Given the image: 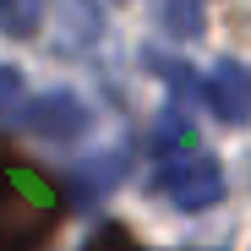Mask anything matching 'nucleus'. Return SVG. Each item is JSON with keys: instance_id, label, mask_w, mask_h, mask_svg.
Here are the masks:
<instances>
[{"instance_id": "f257e3e1", "label": "nucleus", "mask_w": 251, "mask_h": 251, "mask_svg": "<svg viewBox=\"0 0 251 251\" xmlns=\"http://www.w3.org/2000/svg\"><path fill=\"white\" fill-rule=\"evenodd\" d=\"M60 229V191L27 158L0 148V251H38Z\"/></svg>"}, {"instance_id": "f03ea898", "label": "nucleus", "mask_w": 251, "mask_h": 251, "mask_svg": "<svg viewBox=\"0 0 251 251\" xmlns=\"http://www.w3.org/2000/svg\"><path fill=\"white\" fill-rule=\"evenodd\" d=\"M158 186H164V197H170L180 213H202V207H213L224 197V170H219L213 153L186 148V153L158 164Z\"/></svg>"}, {"instance_id": "7ed1b4c3", "label": "nucleus", "mask_w": 251, "mask_h": 251, "mask_svg": "<svg viewBox=\"0 0 251 251\" xmlns=\"http://www.w3.org/2000/svg\"><path fill=\"white\" fill-rule=\"evenodd\" d=\"M88 104H82L76 93H66V88H55V93H38V99H27L22 104V126L33 137H44V142H71V137H82L88 131Z\"/></svg>"}, {"instance_id": "20e7f679", "label": "nucleus", "mask_w": 251, "mask_h": 251, "mask_svg": "<svg viewBox=\"0 0 251 251\" xmlns=\"http://www.w3.org/2000/svg\"><path fill=\"white\" fill-rule=\"evenodd\" d=\"M207 104L224 126H246L251 120V71L240 60H224L213 76H207Z\"/></svg>"}, {"instance_id": "39448f33", "label": "nucleus", "mask_w": 251, "mask_h": 251, "mask_svg": "<svg viewBox=\"0 0 251 251\" xmlns=\"http://www.w3.org/2000/svg\"><path fill=\"white\" fill-rule=\"evenodd\" d=\"M120 175H126V153H120V148L93 153V158L76 164V175H71V197H76V202H99V197H109V191L120 186Z\"/></svg>"}, {"instance_id": "423d86ee", "label": "nucleus", "mask_w": 251, "mask_h": 251, "mask_svg": "<svg viewBox=\"0 0 251 251\" xmlns=\"http://www.w3.org/2000/svg\"><path fill=\"white\" fill-rule=\"evenodd\" d=\"M153 148H158V158L186 153V148H191V115H186V109H164V115H158V131H153Z\"/></svg>"}, {"instance_id": "0eeeda50", "label": "nucleus", "mask_w": 251, "mask_h": 251, "mask_svg": "<svg viewBox=\"0 0 251 251\" xmlns=\"http://www.w3.org/2000/svg\"><path fill=\"white\" fill-rule=\"evenodd\" d=\"M0 27L11 38H33L44 27V0H0Z\"/></svg>"}, {"instance_id": "6e6552de", "label": "nucleus", "mask_w": 251, "mask_h": 251, "mask_svg": "<svg viewBox=\"0 0 251 251\" xmlns=\"http://www.w3.org/2000/svg\"><path fill=\"white\" fill-rule=\"evenodd\" d=\"M158 17L175 38H197L202 33V0H158Z\"/></svg>"}, {"instance_id": "1a4fd4ad", "label": "nucleus", "mask_w": 251, "mask_h": 251, "mask_svg": "<svg viewBox=\"0 0 251 251\" xmlns=\"http://www.w3.org/2000/svg\"><path fill=\"white\" fill-rule=\"evenodd\" d=\"M11 115H22V71L0 66V120H11Z\"/></svg>"}, {"instance_id": "9d476101", "label": "nucleus", "mask_w": 251, "mask_h": 251, "mask_svg": "<svg viewBox=\"0 0 251 251\" xmlns=\"http://www.w3.org/2000/svg\"><path fill=\"white\" fill-rule=\"evenodd\" d=\"M88 251H142V246H137L131 235H126L120 224H104V229H99V235L88 240Z\"/></svg>"}]
</instances>
